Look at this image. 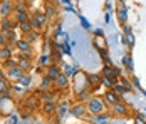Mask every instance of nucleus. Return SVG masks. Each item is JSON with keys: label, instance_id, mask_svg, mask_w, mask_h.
I'll list each match as a JSON object with an SVG mask.
<instances>
[{"label": "nucleus", "instance_id": "obj_7", "mask_svg": "<svg viewBox=\"0 0 146 124\" xmlns=\"http://www.w3.org/2000/svg\"><path fill=\"white\" fill-rule=\"evenodd\" d=\"M30 67H32V62H30V59H24V57H22V59L19 60V69L22 70V72H24V70H29Z\"/></svg>", "mask_w": 146, "mask_h": 124}, {"label": "nucleus", "instance_id": "obj_29", "mask_svg": "<svg viewBox=\"0 0 146 124\" xmlns=\"http://www.w3.org/2000/svg\"><path fill=\"white\" fill-rule=\"evenodd\" d=\"M49 82H50V79H49V77H44V81L40 84V89H45V87L49 86Z\"/></svg>", "mask_w": 146, "mask_h": 124}, {"label": "nucleus", "instance_id": "obj_31", "mask_svg": "<svg viewBox=\"0 0 146 124\" xmlns=\"http://www.w3.org/2000/svg\"><path fill=\"white\" fill-rule=\"evenodd\" d=\"M37 37H39V35H37L35 32H29V40H30V42H32V40H35Z\"/></svg>", "mask_w": 146, "mask_h": 124}, {"label": "nucleus", "instance_id": "obj_33", "mask_svg": "<svg viewBox=\"0 0 146 124\" xmlns=\"http://www.w3.org/2000/svg\"><path fill=\"white\" fill-rule=\"evenodd\" d=\"M62 49H64V52H66V54H71V49H69V45H67L66 42L62 44Z\"/></svg>", "mask_w": 146, "mask_h": 124}, {"label": "nucleus", "instance_id": "obj_5", "mask_svg": "<svg viewBox=\"0 0 146 124\" xmlns=\"http://www.w3.org/2000/svg\"><path fill=\"white\" fill-rule=\"evenodd\" d=\"M12 57V45L10 44H5L3 47H0V59L2 60H7Z\"/></svg>", "mask_w": 146, "mask_h": 124}, {"label": "nucleus", "instance_id": "obj_21", "mask_svg": "<svg viewBox=\"0 0 146 124\" xmlns=\"http://www.w3.org/2000/svg\"><path fill=\"white\" fill-rule=\"evenodd\" d=\"M2 34H3V37H5L7 40H12V39H15V32H14V29H10V30H3Z\"/></svg>", "mask_w": 146, "mask_h": 124}, {"label": "nucleus", "instance_id": "obj_41", "mask_svg": "<svg viewBox=\"0 0 146 124\" xmlns=\"http://www.w3.org/2000/svg\"><path fill=\"white\" fill-rule=\"evenodd\" d=\"M62 3H64V5H69V0H62Z\"/></svg>", "mask_w": 146, "mask_h": 124}, {"label": "nucleus", "instance_id": "obj_40", "mask_svg": "<svg viewBox=\"0 0 146 124\" xmlns=\"http://www.w3.org/2000/svg\"><path fill=\"white\" fill-rule=\"evenodd\" d=\"M0 81H5V76H3L2 72H0Z\"/></svg>", "mask_w": 146, "mask_h": 124}, {"label": "nucleus", "instance_id": "obj_10", "mask_svg": "<svg viewBox=\"0 0 146 124\" xmlns=\"http://www.w3.org/2000/svg\"><path fill=\"white\" fill-rule=\"evenodd\" d=\"M19 27H20V30L22 32H25V34H29V32H32V24H30V20H25V22H19Z\"/></svg>", "mask_w": 146, "mask_h": 124}, {"label": "nucleus", "instance_id": "obj_8", "mask_svg": "<svg viewBox=\"0 0 146 124\" xmlns=\"http://www.w3.org/2000/svg\"><path fill=\"white\" fill-rule=\"evenodd\" d=\"M119 96H117L114 91H109V92H106V102H109V104H116Z\"/></svg>", "mask_w": 146, "mask_h": 124}, {"label": "nucleus", "instance_id": "obj_1", "mask_svg": "<svg viewBox=\"0 0 146 124\" xmlns=\"http://www.w3.org/2000/svg\"><path fill=\"white\" fill-rule=\"evenodd\" d=\"M88 109L91 111L92 114H101L102 109H104V102H102L101 99H98V97H92L88 104Z\"/></svg>", "mask_w": 146, "mask_h": 124}, {"label": "nucleus", "instance_id": "obj_9", "mask_svg": "<svg viewBox=\"0 0 146 124\" xmlns=\"http://www.w3.org/2000/svg\"><path fill=\"white\" fill-rule=\"evenodd\" d=\"M71 112H72L76 117H81V116H84L86 107H84V106H81V104H77V106H74L72 109H71Z\"/></svg>", "mask_w": 146, "mask_h": 124}, {"label": "nucleus", "instance_id": "obj_37", "mask_svg": "<svg viewBox=\"0 0 146 124\" xmlns=\"http://www.w3.org/2000/svg\"><path fill=\"white\" fill-rule=\"evenodd\" d=\"M9 124H17V117H10L9 119Z\"/></svg>", "mask_w": 146, "mask_h": 124}, {"label": "nucleus", "instance_id": "obj_26", "mask_svg": "<svg viewBox=\"0 0 146 124\" xmlns=\"http://www.w3.org/2000/svg\"><path fill=\"white\" fill-rule=\"evenodd\" d=\"M42 99H44V101H47V102H52V101H54V96H52L49 91H45L44 94H42Z\"/></svg>", "mask_w": 146, "mask_h": 124}, {"label": "nucleus", "instance_id": "obj_6", "mask_svg": "<svg viewBox=\"0 0 146 124\" xmlns=\"http://www.w3.org/2000/svg\"><path fill=\"white\" fill-rule=\"evenodd\" d=\"M37 104H39L37 96H29L27 99H25V107H29V109H35V107H37Z\"/></svg>", "mask_w": 146, "mask_h": 124}, {"label": "nucleus", "instance_id": "obj_32", "mask_svg": "<svg viewBox=\"0 0 146 124\" xmlns=\"http://www.w3.org/2000/svg\"><path fill=\"white\" fill-rule=\"evenodd\" d=\"M79 19H81V22H82V25H84V27H86V29H91V27H89V24H88V20H86L84 17H81V15H79Z\"/></svg>", "mask_w": 146, "mask_h": 124}, {"label": "nucleus", "instance_id": "obj_22", "mask_svg": "<svg viewBox=\"0 0 146 124\" xmlns=\"http://www.w3.org/2000/svg\"><path fill=\"white\" fill-rule=\"evenodd\" d=\"M88 82L91 84V86H98V82H99V76H96V74H91V76H88Z\"/></svg>", "mask_w": 146, "mask_h": 124}, {"label": "nucleus", "instance_id": "obj_34", "mask_svg": "<svg viewBox=\"0 0 146 124\" xmlns=\"http://www.w3.org/2000/svg\"><path fill=\"white\" fill-rule=\"evenodd\" d=\"M64 70H66V76H67V74H72V72H74L72 66H66V67H64Z\"/></svg>", "mask_w": 146, "mask_h": 124}, {"label": "nucleus", "instance_id": "obj_27", "mask_svg": "<svg viewBox=\"0 0 146 124\" xmlns=\"http://www.w3.org/2000/svg\"><path fill=\"white\" fill-rule=\"evenodd\" d=\"M0 92H2V94L9 92V87H7V84H5V81H0Z\"/></svg>", "mask_w": 146, "mask_h": 124}, {"label": "nucleus", "instance_id": "obj_15", "mask_svg": "<svg viewBox=\"0 0 146 124\" xmlns=\"http://www.w3.org/2000/svg\"><path fill=\"white\" fill-rule=\"evenodd\" d=\"M56 109H57V106L54 104V102H45L44 106V112L49 116V114H52V112H56Z\"/></svg>", "mask_w": 146, "mask_h": 124}, {"label": "nucleus", "instance_id": "obj_25", "mask_svg": "<svg viewBox=\"0 0 146 124\" xmlns=\"http://www.w3.org/2000/svg\"><path fill=\"white\" fill-rule=\"evenodd\" d=\"M67 112H69V104H62V106H60V109H59V114H60V117H62V116H66Z\"/></svg>", "mask_w": 146, "mask_h": 124}, {"label": "nucleus", "instance_id": "obj_11", "mask_svg": "<svg viewBox=\"0 0 146 124\" xmlns=\"http://www.w3.org/2000/svg\"><path fill=\"white\" fill-rule=\"evenodd\" d=\"M57 76H59V69L56 67V66H50V67L47 69V77H49V79H52V81H54Z\"/></svg>", "mask_w": 146, "mask_h": 124}, {"label": "nucleus", "instance_id": "obj_23", "mask_svg": "<svg viewBox=\"0 0 146 124\" xmlns=\"http://www.w3.org/2000/svg\"><path fill=\"white\" fill-rule=\"evenodd\" d=\"M54 14H56V9H54L50 3H47V5H45V15H47V17H52Z\"/></svg>", "mask_w": 146, "mask_h": 124}, {"label": "nucleus", "instance_id": "obj_28", "mask_svg": "<svg viewBox=\"0 0 146 124\" xmlns=\"http://www.w3.org/2000/svg\"><path fill=\"white\" fill-rule=\"evenodd\" d=\"M124 64L128 66V69H133V59L131 57H126V59H124Z\"/></svg>", "mask_w": 146, "mask_h": 124}, {"label": "nucleus", "instance_id": "obj_14", "mask_svg": "<svg viewBox=\"0 0 146 124\" xmlns=\"http://www.w3.org/2000/svg\"><path fill=\"white\" fill-rule=\"evenodd\" d=\"M102 84H104V86H108V87H113V86H114V84H116V81H114V77H111V76H104V74H102Z\"/></svg>", "mask_w": 146, "mask_h": 124}, {"label": "nucleus", "instance_id": "obj_13", "mask_svg": "<svg viewBox=\"0 0 146 124\" xmlns=\"http://www.w3.org/2000/svg\"><path fill=\"white\" fill-rule=\"evenodd\" d=\"M20 76H22V70L19 69V66L14 67V69H9V77L10 79H19Z\"/></svg>", "mask_w": 146, "mask_h": 124}, {"label": "nucleus", "instance_id": "obj_18", "mask_svg": "<svg viewBox=\"0 0 146 124\" xmlns=\"http://www.w3.org/2000/svg\"><path fill=\"white\" fill-rule=\"evenodd\" d=\"M2 29H3V30H10V29H14V25H12V22H10L9 17H3V20H2Z\"/></svg>", "mask_w": 146, "mask_h": 124}, {"label": "nucleus", "instance_id": "obj_20", "mask_svg": "<svg viewBox=\"0 0 146 124\" xmlns=\"http://www.w3.org/2000/svg\"><path fill=\"white\" fill-rule=\"evenodd\" d=\"M92 123L94 124H109V119H108V116H99V117H94Z\"/></svg>", "mask_w": 146, "mask_h": 124}, {"label": "nucleus", "instance_id": "obj_39", "mask_svg": "<svg viewBox=\"0 0 146 124\" xmlns=\"http://www.w3.org/2000/svg\"><path fill=\"white\" fill-rule=\"evenodd\" d=\"M124 32H126V35H128V34H131V29L126 25V27H124Z\"/></svg>", "mask_w": 146, "mask_h": 124}, {"label": "nucleus", "instance_id": "obj_16", "mask_svg": "<svg viewBox=\"0 0 146 124\" xmlns=\"http://www.w3.org/2000/svg\"><path fill=\"white\" fill-rule=\"evenodd\" d=\"M17 20H19V22L30 20V19H29V14H27V10H19V12H17Z\"/></svg>", "mask_w": 146, "mask_h": 124}, {"label": "nucleus", "instance_id": "obj_30", "mask_svg": "<svg viewBox=\"0 0 146 124\" xmlns=\"http://www.w3.org/2000/svg\"><path fill=\"white\" fill-rule=\"evenodd\" d=\"M126 42H128L129 45H133V44H134V37H133L131 34H128V35H126Z\"/></svg>", "mask_w": 146, "mask_h": 124}, {"label": "nucleus", "instance_id": "obj_38", "mask_svg": "<svg viewBox=\"0 0 146 124\" xmlns=\"http://www.w3.org/2000/svg\"><path fill=\"white\" fill-rule=\"evenodd\" d=\"M136 124H146V121H143L141 117H138V119H136Z\"/></svg>", "mask_w": 146, "mask_h": 124}, {"label": "nucleus", "instance_id": "obj_17", "mask_svg": "<svg viewBox=\"0 0 146 124\" xmlns=\"http://www.w3.org/2000/svg\"><path fill=\"white\" fill-rule=\"evenodd\" d=\"M19 82H20L22 87H29L30 86V76H24V74H22V76L19 77Z\"/></svg>", "mask_w": 146, "mask_h": 124}, {"label": "nucleus", "instance_id": "obj_4", "mask_svg": "<svg viewBox=\"0 0 146 124\" xmlns=\"http://www.w3.org/2000/svg\"><path fill=\"white\" fill-rule=\"evenodd\" d=\"M10 10H12V2L10 0H2L0 2V15L2 17H9Z\"/></svg>", "mask_w": 146, "mask_h": 124}, {"label": "nucleus", "instance_id": "obj_35", "mask_svg": "<svg viewBox=\"0 0 146 124\" xmlns=\"http://www.w3.org/2000/svg\"><path fill=\"white\" fill-rule=\"evenodd\" d=\"M5 40H7V39L3 37V34H0V47H3V45H5Z\"/></svg>", "mask_w": 146, "mask_h": 124}, {"label": "nucleus", "instance_id": "obj_36", "mask_svg": "<svg viewBox=\"0 0 146 124\" xmlns=\"http://www.w3.org/2000/svg\"><path fill=\"white\" fill-rule=\"evenodd\" d=\"M81 99H88V92L86 91H81Z\"/></svg>", "mask_w": 146, "mask_h": 124}, {"label": "nucleus", "instance_id": "obj_2", "mask_svg": "<svg viewBox=\"0 0 146 124\" xmlns=\"http://www.w3.org/2000/svg\"><path fill=\"white\" fill-rule=\"evenodd\" d=\"M45 19H47L45 14H42V12H35V14L32 15V19H30V24H32L34 29H39V27H42V25L45 24Z\"/></svg>", "mask_w": 146, "mask_h": 124}, {"label": "nucleus", "instance_id": "obj_24", "mask_svg": "<svg viewBox=\"0 0 146 124\" xmlns=\"http://www.w3.org/2000/svg\"><path fill=\"white\" fill-rule=\"evenodd\" d=\"M117 19H119L121 22H126V9H124V7H121V9H119V14H117Z\"/></svg>", "mask_w": 146, "mask_h": 124}, {"label": "nucleus", "instance_id": "obj_19", "mask_svg": "<svg viewBox=\"0 0 146 124\" xmlns=\"http://www.w3.org/2000/svg\"><path fill=\"white\" fill-rule=\"evenodd\" d=\"M113 106H114V112H117V114H124V112H126V106L121 104V102H116V104H113Z\"/></svg>", "mask_w": 146, "mask_h": 124}, {"label": "nucleus", "instance_id": "obj_12", "mask_svg": "<svg viewBox=\"0 0 146 124\" xmlns=\"http://www.w3.org/2000/svg\"><path fill=\"white\" fill-rule=\"evenodd\" d=\"M56 81H57V86H59V87H66V86H67V82H69L66 74H59L57 77H56Z\"/></svg>", "mask_w": 146, "mask_h": 124}, {"label": "nucleus", "instance_id": "obj_3", "mask_svg": "<svg viewBox=\"0 0 146 124\" xmlns=\"http://www.w3.org/2000/svg\"><path fill=\"white\" fill-rule=\"evenodd\" d=\"M15 45H17V47H19V49L22 50V54H24V55H27V57L30 55V50H32V49H30V40H24V39H17V42H15Z\"/></svg>", "mask_w": 146, "mask_h": 124}]
</instances>
